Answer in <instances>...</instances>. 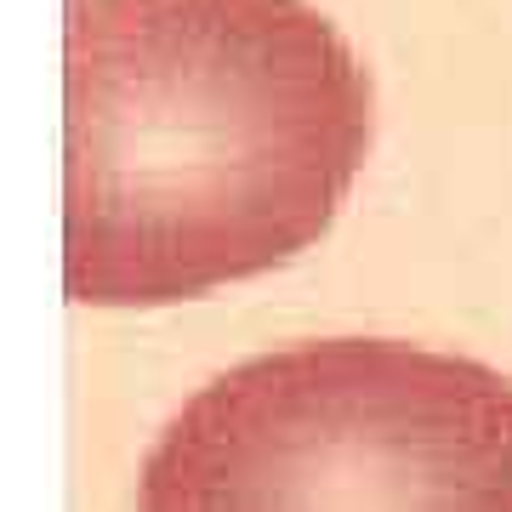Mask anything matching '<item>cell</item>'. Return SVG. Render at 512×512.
Wrapping results in <instances>:
<instances>
[{"label": "cell", "instance_id": "7a4b0ae2", "mask_svg": "<svg viewBox=\"0 0 512 512\" xmlns=\"http://www.w3.org/2000/svg\"><path fill=\"white\" fill-rule=\"evenodd\" d=\"M137 512H512V382L393 336L256 353L165 421Z\"/></svg>", "mask_w": 512, "mask_h": 512}, {"label": "cell", "instance_id": "6da1fadb", "mask_svg": "<svg viewBox=\"0 0 512 512\" xmlns=\"http://www.w3.org/2000/svg\"><path fill=\"white\" fill-rule=\"evenodd\" d=\"M370 154V74L308 0H63V285L160 308L268 274Z\"/></svg>", "mask_w": 512, "mask_h": 512}]
</instances>
